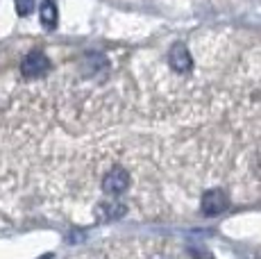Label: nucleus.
I'll return each instance as SVG.
<instances>
[{
  "label": "nucleus",
  "mask_w": 261,
  "mask_h": 259,
  "mask_svg": "<svg viewBox=\"0 0 261 259\" xmlns=\"http://www.w3.org/2000/svg\"><path fill=\"white\" fill-rule=\"evenodd\" d=\"M50 59H48V55L43 53V50H30L28 55L23 57V62H21V73L25 77H30V80H37V77H43L46 73L50 71Z\"/></svg>",
  "instance_id": "nucleus-1"
},
{
  "label": "nucleus",
  "mask_w": 261,
  "mask_h": 259,
  "mask_svg": "<svg viewBox=\"0 0 261 259\" xmlns=\"http://www.w3.org/2000/svg\"><path fill=\"white\" fill-rule=\"evenodd\" d=\"M227 207H229V196L223 189H212V191L202 193L200 209H202L204 216H218V214H223Z\"/></svg>",
  "instance_id": "nucleus-2"
},
{
  "label": "nucleus",
  "mask_w": 261,
  "mask_h": 259,
  "mask_svg": "<svg viewBox=\"0 0 261 259\" xmlns=\"http://www.w3.org/2000/svg\"><path fill=\"white\" fill-rule=\"evenodd\" d=\"M129 187V173L125 168H112L107 175L102 177V191L109 196H120L123 191H127Z\"/></svg>",
  "instance_id": "nucleus-3"
},
{
  "label": "nucleus",
  "mask_w": 261,
  "mask_h": 259,
  "mask_svg": "<svg viewBox=\"0 0 261 259\" xmlns=\"http://www.w3.org/2000/svg\"><path fill=\"white\" fill-rule=\"evenodd\" d=\"M168 66L177 73H189L193 68V57L184 43H175L168 50Z\"/></svg>",
  "instance_id": "nucleus-4"
},
{
  "label": "nucleus",
  "mask_w": 261,
  "mask_h": 259,
  "mask_svg": "<svg viewBox=\"0 0 261 259\" xmlns=\"http://www.w3.org/2000/svg\"><path fill=\"white\" fill-rule=\"evenodd\" d=\"M39 16H41V25L46 30H55L59 21V12H57V3L55 0H43L41 9H39Z\"/></svg>",
  "instance_id": "nucleus-5"
},
{
  "label": "nucleus",
  "mask_w": 261,
  "mask_h": 259,
  "mask_svg": "<svg viewBox=\"0 0 261 259\" xmlns=\"http://www.w3.org/2000/svg\"><path fill=\"white\" fill-rule=\"evenodd\" d=\"M95 216L100 221H114V218L125 216V205H120V202H105V205L95 207Z\"/></svg>",
  "instance_id": "nucleus-6"
},
{
  "label": "nucleus",
  "mask_w": 261,
  "mask_h": 259,
  "mask_svg": "<svg viewBox=\"0 0 261 259\" xmlns=\"http://www.w3.org/2000/svg\"><path fill=\"white\" fill-rule=\"evenodd\" d=\"M34 3H37V0H14V5H16V12H18V16H28V14H32Z\"/></svg>",
  "instance_id": "nucleus-7"
},
{
  "label": "nucleus",
  "mask_w": 261,
  "mask_h": 259,
  "mask_svg": "<svg viewBox=\"0 0 261 259\" xmlns=\"http://www.w3.org/2000/svg\"><path fill=\"white\" fill-rule=\"evenodd\" d=\"M150 259H170V257H166V255H154V257H150Z\"/></svg>",
  "instance_id": "nucleus-8"
}]
</instances>
